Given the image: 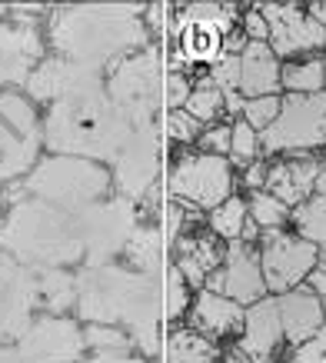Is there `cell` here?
Wrapping results in <instances>:
<instances>
[{"label":"cell","mask_w":326,"mask_h":363,"mask_svg":"<svg viewBox=\"0 0 326 363\" xmlns=\"http://www.w3.org/2000/svg\"><path fill=\"white\" fill-rule=\"evenodd\" d=\"M77 317L87 323L123 327L133 350L153 360L160 350L163 317V280L153 274H137L127 264L80 267L77 270Z\"/></svg>","instance_id":"obj_1"},{"label":"cell","mask_w":326,"mask_h":363,"mask_svg":"<svg viewBox=\"0 0 326 363\" xmlns=\"http://www.w3.org/2000/svg\"><path fill=\"white\" fill-rule=\"evenodd\" d=\"M57 57L100 70L117 67L123 57L150 47L143 7H57L47 23Z\"/></svg>","instance_id":"obj_2"},{"label":"cell","mask_w":326,"mask_h":363,"mask_svg":"<svg viewBox=\"0 0 326 363\" xmlns=\"http://www.w3.org/2000/svg\"><path fill=\"white\" fill-rule=\"evenodd\" d=\"M133 121L107 97V87L90 97L54 104L44 117L40 140L50 157H80L94 164L113 167L123 147L130 143Z\"/></svg>","instance_id":"obj_3"},{"label":"cell","mask_w":326,"mask_h":363,"mask_svg":"<svg viewBox=\"0 0 326 363\" xmlns=\"http://www.w3.org/2000/svg\"><path fill=\"white\" fill-rule=\"evenodd\" d=\"M0 253L33 270L47 267L67 270L74 264H84V240L74 213L21 194L0 220Z\"/></svg>","instance_id":"obj_4"},{"label":"cell","mask_w":326,"mask_h":363,"mask_svg":"<svg viewBox=\"0 0 326 363\" xmlns=\"http://www.w3.org/2000/svg\"><path fill=\"white\" fill-rule=\"evenodd\" d=\"M23 194L50 203L57 210L77 213L87 210L100 200L113 194V180H110V167L94 164V160H80V157H44L37 160L27 180H23Z\"/></svg>","instance_id":"obj_5"},{"label":"cell","mask_w":326,"mask_h":363,"mask_svg":"<svg viewBox=\"0 0 326 363\" xmlns=\"http://www.w3.org/2000/svg\"><path fill=\"white\" fill-rule=\"evenodd\" d=\"M163 84H167V67L157 47H143L107 70V97L133 123L157 121L163 107Z\"/></svg>","instance_id":"obj_6"},{"label":"cell","mask_w":326,"mask_h":363,"mask_svg":"<svg viewBox=\"0 0 326 363\" xmlns=\"http://www.w3.org/2000/svg\"><path fill=\"white\" fill-rule=\"evenodd\" d=\"M80 240H84V267H103L117 264V257H123L127 243H130L133 230L140 227V203L110 194L107 200H100L87 210L74 213Z\"/></svg>","instance_id":"obj_7"},{"label":"cell","mask_w":326,"mask_h":363,"mask_svg":"<svg viewBox=\"0 0 326 363\" xmlns=\"http://www.w3.org/2000/svg\"><path fill=\"white\" fill-rule=\"evenodd\" d=\"M263 154L310 157L326 147V94H286L280 117L260 133Z\"/></svg>","instance_id":"obj_8"},{"label":"cell","mask_w":326,"mask_h":363,"mask_svg":"<svg viewBox=\"0 0 326 363\" xmlns=\"http://www.w3.org/2000/svg\"><path fill=\"white\" fill-rule=\"evenodd\" d=\"M233 184L237 180L230 160L213 154H180L167 174V187L176 203L207 210V213L233 197Z\"/></svg>","instance_id":"obj_9"},{"label":"cell","mask_w":326,"mask_h":363,"mask_svg":"<svg viewBox=\"0 0 326 363\" xmlns=\"http://www.w3.org/2000/svg\"><path fill=\"white\" fill-rule=\"evenodd\" d=\"M160 147H163V127L160 121H140L133 123L130 143L123 147V154L110 167L113 194L140 203L157 194L160 180Z\"/></svg>","instance_id":"obj_10"},{"label":"cell","mask_w":326,"mask_h":363,"mask_svg":"<svg viewBox=\"0 0 326 363\" xmlns=\"http://www.w3.org/2000/svg\"><path fill=\"white\" fill-rule=\"evenodd\" d=\"M103 87H107V70L77 64V60H67V57H47V60L33 67L23 94L33 104H50L54 107V104H64V100L100 94Z\"/></svg>","instance_id":"obj_11"},{"label":"cell","mask_w":326,"mask_h":363,"mask_svg":"<svg viewBox=\"0 0 326 363\" xmlns=\"http://www.w3.org/2000/svg\"><path fill=\"white\" fill-rule=\"evenodd\" d=\"M260 267L266 280V294H290L296 286L306 284V277L313 274L320 264V250L313 243H306L296 233H266L260 240Z\"/></svg>","instance_id":"obj_12"},{"label":"cell","mask_w":326,"mask_h":363,"mask_svg":"<svg viewBox=\"0 0 326 363\" xmlns=\"http://www.w3.org/2000/svg\"><path fill=\"white\" fill-rule=\"evenodd\" d=\"M17 350L33 363H84L87 360V340L84 327L70 317H33L30 330L21 337Z\"/></svg>","instance_id":"obj_13"},{"label":"cell","mask_w":326,"mask_h":363,"mask_svg":"<svg viewBox=\"0 0 326 363\" xmlns=\"http://www.w3.org/2000/svg\"><path fill=\"white\" fill-rule=\"evenodd\" d=\"M260 13L270 23V50L276 60H293L300 54H316L326 47V27L310 17V11L293 4H266Z\"/></svg>","instance_id":"obj_14"},{"label":"cell","mask_w":326,"mask_h":363,"mask_svg":"<svg viewBox=\"0 0 326 363\" xmlns=\"http://www.w3.org/2000/svg\"><path fill=\"white\" fill-rule=\"evenodd\" d=\"M207 290H217L223 297H230L240 307H253L266 297V280H263V267H260V253L253 250L250 243H230L223 267L210 277Z\"/></svg>","instance_id":"obj_15"},{"label":"cell","mask_w":326,"mask_h":363,"mask_svg":"<svg viewBox=\"0 0 326 363\" xmlns=\"http://www.w3.org/2000/svg\"><path fill=\"white\" fill-rule=\"evenodd\" d=\"M44 40L33 23L0 21V90L27 87L33 67L40 64Z\"/></svg>","instance_id":"obj_16"},{"label":"cell","mask_w":326,"mask_h":363,"mask_svg":"<svg viewBox=\"0 0 326 363\" xmlns=\"http://www.w3.org/2000/svg\"><path fill=\"white\" fill-rule=\"evenodd\" d=\"M280 343H283V323H280V310H276V297H263L260 303L247 307L237 350L243 357H250L253 363H270L276 357V350H280Z\"/></svg>","instance_id":"obj_17"},{"label":"cell","mask_w":326,"mask_h":363,"mask_svg":"<svg viewBox=\"0 0 326 363\" xmlns=\"http://www.w3.org/2000/svg\"><path fill=\"white\" fill-rule=\"evenodd\" d=\"M223 257L227 250L217 243L213 233H184L180 240H176V274L186 280V286L200 294V290H207L210 277L217 274L220 267H223Z\"/></svg>","instance_id":"obj_18"},{"label":"cell","mask_w":326,"mask_h":363,"mask_svg":"<svg viewBox=\"0 0 326 363\" xmlns=\"http://www.w3.org/2000/svg\"><path fill=\"white\" fill-rule=\"evenodd\" d=\"M320 170H323V160H316V157H283V160L270 164L266 190L290 210H296L316 194Z\"/></svg>","instance_id":"obj_19"},{"label":"cell","mask_w":326,"mask_h":363,"mask_svg":"<svg viewBox=\"0 0 326 363\" xmlns=\"http://www.w3.org/2000/svg\"><path fill=\"white\" fill-rule=\"evenodd\" d=\"M243 317H247V310L217 290H200L190 303V330L203 333L207 340H223V337L243 333Z\"/></svg>","instance_id":"obj_20"},{"label":"cell","mask_w":326,"mask_h":363,"mask_svg":"<svg viewBox=\"0 0 326 363\" xmlns=\"http://www.w3.org/2000/svg\"><path fill=\"white\" fill-rule=\"evenodd\" d=\"M240 80L237 94L243 100L253 97H276L280 94V60L270 50V44H253L247 40V47L237 54Z\"/></svg>","instance_id":"obj_21"},{"label":"cell","mask_w":326,"mask_h":363,"mask_svg":"<svg viewBox=\"0 0 326 363\" xmlns=\"http://www.w3.org/2000/svg\"><path fill=\"white\" fill-rule=\"evenodd\" d=\"M276 310H280V323H283V340L293 343V347L310 340L323 327V300L316 297L310 286H296L290 294H280Z\"/></svg>","instance_id":"obj_22"},{"label":"cell","mask_w":326,"mask_h":363,"mask_svg":"<svg viewBox=\"0 0 326 363\" xmlns=\"http://www.w3.org/2000/svg\"><path fill=\"white\" fill-rule=\"evenodd\" d=\"M176 60L174 67L180 70L184 64H217L223 57V33L217 27H207V23H190L176 17Z\"/></svg>","instance_id":"obj_23"},{"label":"cell","mask_w":326,"mask_h":363,"mask_svg":"<svg viewBox=\"0 0 326 363\" xmlns=\"http://www.w3.org/2000/svg\"><path fill=\"white\" fill-rule=\"evenodd\" d=\"M163 257H167V243H163V227L153 220H140V227L133 230L127 250H123V264L137 270V274H153L160 277Z\"/></svg>","instance_id":"obj_24"},{"label":"cell","mask_w":326,"mask_h":363,"mask_svg":"<svg viewBox=\"0 0 326 363\" xmlns=\"http://www.w3.org/2000/svg\"><path fill=\"white\" fill-rule=\"evenodd\" d=\"M44 147L40 137H17L0 121V184H11L17 177H27L37 167V150Z\"/></svg>","instance_id":"obj_25"},{"label":"cell","mask_w":326,"mask_h":363,"mask_svg":"<svg viewBox=\"0 0 326 363\" xmlns=\"http://www.w3.org/2000/svg\"><path fill=\"white\" fill-rule=\"evenodd\" d=\"M37 303L54 313V317H67L77 307V274L64 270V267H47L37 270Z\"/></svg>","instance_id":"obj_26"},{"label":"cell","mask_w":326,"mask_h":363,"mask_svg":"<svg viewBox=\"0 0 326 363\" xmlns=\"http://www.w3.org/2000/svg\"><path fill=\"white\" fill-rule=\"evenodd\" d=\"M0 121L7 123L17 137H40V117L33 100L17 87L0 90Z\"/></svg>","instance_id":"obj_27"},{"label":"cell","mask_w":326,"mask_h":363,"mask_svg":"<svg viewBox=\"0 0 326 363\" xmlns=\"http://www.w3.org/2000/svg\"><path fill=\"white\" fill-rule=\"evenodd\" d=\"M290 220L296 227V237L313 243L320 250V264H326V194H313L306 203H300L290 213Z\"/></svg>","instance_id":"obj_28"},{"label":"cell","mask_w":326,"mask_h":363,"mask_svg":"<svg viewBox=\"0 0 326 363\" xmlns=\"http://www.w3.org/2000/svg\"><path fill=\"white\" fill-rule=\"evenodd\" d=\"M167 357H170V363H217L220 347L190 327H176L167 340Z\"/></svg>","instance_id":"obj_29"},{"label":"cell","mask_w":326,"mask_h":363,"mask_svg":"<svg viewBox=\"0 0 326 363\" xmlns=\"http://www.w3.org/2000/svg\"><path fill=\"white\" fill-rule=\"evenodd\" d=\"M323 74L326 60L323 57H306V60H286L280 67V87L286 94H323Z\"/></svg>","instance_id":"obj_30"},{"label":"cell","mask_w":326,"mask_h":363,"mask_svg":"<svg viewBox=\"0 0 326 363\" xmlns=\"http://www.w3.org/2000/svg\"><path fill=\"white\" fill-rule=\"evenodd\" d=\"M247 223H250V213H247V200L243 197H230L223 200L217 210H210L207 213V227L213 237L227 243H237L247 230Z\"/></svg>","instance_id":"obj_31"},{"label":"cell","mask_w":326,"mask_h":363,"mask_svg":"<svg viewBox=\"0 0 326 363\" xmlns=\"http://www.w3.org/2000/svg\"><path fill=\"white\" fill-rule=\"evenodd\" d=\"M184 111L190 113L193 121L203 123V127H207V123H220V113L227 111V104H223V90H220L210 77H200L193 84V90H190V97H186Z\"/></svg>","instance_id":"obj_32"},{"label":"cell","mask_w":326,"mask_h":363,"mask_svg":"<svg viewBox=\"0 0 326 363\" xmlns=\"http://www.w3.org/2000/svg\"><path fill=\"white\" fill-rule=\"evenodd\" d=\"M247 213H250L253 227H257V230H266V233H276L290 223V207H286L283 200L273 197L270 190H257V194H250V200H247Z\"/></svg>","instance_id":"obj_33"},{"label":"cell","mask_w":326,"mask_h":363,"mask_svg":"<svg viewBox=\"0 0 326 363\" xmlns=\"http://www.w3.org/2000/svg\"><path fill=\"white\" fill-rule=\"evenodd\" d=\"M87 353L107 357V353H133V340L123 327H107V323H87L84 327Z\"/></svg>","instance_id":"obj_34"},{"label":"cell","mask_w":326,"mask_h":363,"mask_svg":"<svg viewBox=\"0 0 326 363\" xmlns=\"http://www.w3.org/2000/svg\"><path fill=\"white\" fill-rule=\"evenodd\" d=\"M180 21H190V23H207V27H217L223 37L233 33V21H237V7H223V4H190L184 11H176Z\"/></svg>","instance_id":"obj_35"},{"label":"cell","mask_w":326,"mask_h":363,"mask_svg":"<svg viewBox=\"0 0 326 363\" xmlns=\"http://www.w3.org/2000/svg\"><path fill=\"white\" fill-rule=\"evenodd\" d=\"M260 154H263L260 133L253 130L243 117H237V121H233V133H230V157H233V164L250 167Z\"/></svg>","instance_id":"obj_36"},{"label":"cell","mask_w":326,"mask_h":363,"mask_svg":"<svg viewBox=\"0 0 326 363\" xmlns=\"http://www.w3.org/2000/svg\"><path fill=\"white\" fill-rule=\"evenodd\" d=\"M280 107H283L280 94H276V97H253L243 104V113H240V117L250 123L257 133H263V130H270L273 121L280 117Z\"/></svg>","instance_id":"obj_37"},{"label":"cell","mask_w":326,"mask_h":363,"mask_svg":"<svg viewBox=\"0 0 326 363\" xmlns=\"http://www.w3.org/2000/svg\"><path fill=\"white\" fill-rule=\"evenodd\" d=\"M160 127H163V137L174 140V143H196L200 133H203V123L193 121L186 111H167Z\"/></svg>","instance_id":"obj_38"},{"label":"cell","mask_w":326,"mask_h":363,"mask_svg":"<svg viewBox=\"0 0 326 363\" xmlns=\"http://www.w3.org/2000/svg\"><path fill=\"white\" fill-rule=\"evenodd\" d=\"M193 290L186 286V280L176 270H170L167 277V294H163V310H167V317L170 320H180L190 313V303H193Z\"/></svg>","instance_id":"obj_39"},{"label":"cell","mask_w":326,"mask_h":363,"mask_svg":"<svg viewBox=\"0 0 326 363\" xmlns=\"http://www.w3.org/2000/svg\"><path fill=\"white\" fill-rule=\"evenodd\" d=\"M230 133L233 123H210L200 133V154H213V157H230Z\"/></svg>","instance_id":"obj_40"},{"label":"cell","mask_w":326,"mask_h":363,"mask_svg":"<svg viewBox=\"0 0 326 363\" xmlns=\"http://www.w3.org/2000/svg\"><path fill=\"white\" fill-rule=\"evenodd\" d=\"M190 90H193L190 77H186L184 70H176L174 67V70L167 74V84H163V104H167V111H184Z\"/></svg>","instance_id":"obj_41"},{"label":"cell","mask_w":326,"mask_h":363,"mask_svg":"<svg viewBox=\"0 0 326 363\" xmlns=\"http://www.w3.org/2000/svg\"><path fill=\"white\" fill-rule=\"evenodd\" d=\"M290 363H326V323L290 353Z\"/></svg>","instance_id":"obj_42"},{"label":"cell","mask_w":326,"mask_h":363,"mask_svg":"<svg viewBox=\"0 0 326 363\" xmlns=\"http://www.w3.org/2000/svg\"><path fill=\"white\" fill-rule=\"evenodd\" d=\"M170 17H176V11H170L167 4L143 7V23H147V30L157 33V37H167V30H170V27H176V21H170Z\"/></svg>","instance_id":"obj_43"},{"label":"cell","mask_w":326,"mask_h":363,"mask_svg":"<svg viewBox=\"0 0 326 363\" xmlns=\"http://www.w3.org/2000/svg\"><path fill=\"white\" fill-rule=\"evenodd\" d=\"M240 30H243V37H247V40H253V44H270V23H266V17H263L260 11H247V13H243Z\"/></svg>","instance_id":"obj_44"},{"label":"cell","mask_w":326,"mask_h":363,"mask_svg":"<svg viewBox=\"0 0 326 363\" xmlns=\"http://www.w3.org/2000/svg\"><path fill=\"white\" fill-rule=\"evenodd\" d=\"M266 177H270V160H253L250 167H243V187H250V194L266 190Z\"/></svg>","instance_id":"obj_45"},{"label":"cell","mask_w":326,"mask_h":363,"mask_svg":"<svg viewBox=\"0 0 326 363\" xmlns=\"http://www.w3.org/2000/svg\"><path fill=\"white\" fill-rule=\"evenodd\" d=\"M84 363H153V360L140 357V353H107V357H94L90 353Z\"/></svg>","instance_id":"obj_46"},{"label":"cell","mask_w":326,"mask_h":363,"mask_svg":"<svg viewBox=\"0 0 326 363\" xmlns=\"http://www.w3.org/2000/svg\"><path fill=\"white\" fill-rule=\"evenodd\" d=\"M303 286H310L316 297L323 300V297H326V264H316V267H313V274L306 277V284H303Z\"/></svg>","instance_id":"obj_47"},{"label":"cell","mask_w":326,"mask_h":363,"mask_svg":"<svg viewBox=\"0 0 326 363\" xmlns=\"http://www.w3.org/2000/svg\"><path fill=\"white\" fill-rule=\"evenodd\" d=\"M0 363H33L30 357H23L17 347H11V343H0Z\"/></svg>","instance_id":"obj_48"},{"label":"cell","mask_w":326,"mask_h":363,"mask_svg":"<svg viewBox=\"0 0 326 363\" xmlns=\"http://www.w3.org/2000/svg\"><path fill=\"white\" fill-rule=\"evenodd\" d=\"M310 17H313L316 23H323V27H326V4H313V7H310Z\"/></svg>","instance_id":"obj_49"},{"label":"cell","mask_w":326,"mask_h":363,"mask_svg":"<svg viewBox=\"0 0 326 363\" xmlns=\"http://www.w3.org/2000/svg\"><path fill=\"white\" fill-rule=\"evenodd\" d=\"M223 363H253V360H250V357H243V353H240V350H233V353H230V357H227V360H223Z\"/></svg>","instance_id":"obj_50"},{"label":"cell","mask_w":326,"mask_h":363,"mask_svg":"<svg viewBox=\"0 0 326 363\" xmlns=\"http://www.w3.org/2000/svg\"><path fill=\"white\" fill-rule=\"evenodd\" d=\"M323 323H326V297H323Z\"/></svg>","instance_id":"obj_51"},{"label":"cell","mask_w":326,"mask_h":363,"mask_svg":"<svg viewBox=\"0 0 326 363\" xmlns=\"http://www.w3.org/2000/svg\"><path fill=\"white\" fill-rule=\"evenodd\" d=\"M323 94H326V74H323Z\"/></svg>","instance_id":"obj_52"}]
</instances>
